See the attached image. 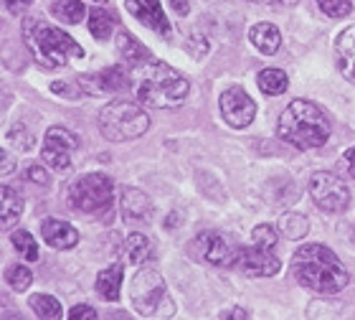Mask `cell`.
Here are the masks:
<instances>
[{
	"label": "cell",
	"instance_id": "ba28073f",
	"mask_svg": "<svg viewBox=\"0 0 355 320\" xmlns=\"http://www.w3.org/2000/svg\"><path fill=\"white\" fill-rule=\"evenodd\" d=\"M310 196L315 199V203H318L320 209L327 211V214L345 211L350 203L348 186L335 173H325V171L315 173L310 178Z\"/></svg>",
	"mask_w": 355,
	"mask_h": 320
},
{
	"label": "cell",
	"instance_id": "74e56055",
	"mask_svg": "<svg viewBox=\"0 0 355 320\" xmlns=\"http://www.w3.org/2000/svg\"><path fill=\"white\" fill-rule=\"evenodd\" d=\"M10 171H13V158H10V153H8V150H3V168H0V173H3V176H8Z\"/></svg>",
	"mask_w": 355,
	"mask_h": 320
},
{
	"label": "cell",
	"instance_id": "d590c367",
	"mask_svg": "<svg viewBox=\"0 0 355 320\" xmlns=\"http://www.w3.org/2000/svg\"><path fill=\"white\" fill-rule=\"evenodd\" d=\"M343 163H345V168H348V173L355 178V148L345 150V155H343Z\"/></svg>",
	"mask_w": 355,
	"mask_h": 320
},
{
	"label": "cell",
	"instance_id": "d4e9b609",
	"mask_svg": "<svg viewBox=\"0 0 355 320\" xmlns=\"http://www.w3.org/2000/svg\"><path fill=\"white\" fill-rule=\"evenodd\" d=\"M112 28H114V18L104 8H94L89 13V31L96 41H107L112 36Z\"/></svg>",
	"mask_w": 355,
	"mask_h": 320
},
{
	"label": "cell",
	"instance_id": "8992f818",
	"mask_svg": "<svg viewBox=\"0 0 355 320\" xmlns=\"http://www.w3.org/2000/svg\"><path fill=\"white\" fill-rule=\"evenodd\" d=\"M130 298H132L135 310L145 318H171L175 313V303L168 295L165 280L150 267L135 275Z\"/></svg>",
	"mask_w": 355,
	"mask_h": 320
},
{
	"label": "cell",
	"instance_id": "603a6c76",
	"mask_svg": "<svg viewBox=\"0 0 355 320\" xmlns=\"http://www.w3.org/2000/svg\"><path fill=\"white\" fill-rule=\"evenodd\" d=\"M257 84H259V90L264 92V94L277 97V94H284V92H287L289 79L282 69H264V71H259V76H257Z\"/></svg>",
	"mask_w": 355,
	"mask_h": 320
},
{
	"label": "cell",
	"instance_id": "d6a6232c",
	"mask_svg": "<svg viewBox=\"0 0 355 320\" xmlns=\"http://www.w3.org/2000/svg\"><path fill=\"white\" fill-rule=\"evenodd\" d=\"M188 49L193 51V56L196 59H203L208 53V41L206 38H200V36H191V41H188Z\"/></svg>",
	"mask_w": 355,
	"mask_h": 320
},
{
	"label": "cell",
	"instance_id": "7c38bea8",
	"mask_svg": "<svg viewBox=\"0 0 355 320\" xmlns=\"http://www.w3.org/2000/svg\"><path fill=\"white\" fill-rule=\"evenodd\" d=\"M198 244L203 260L216 264V267H234L239 249H241V246L234 244V239L226 237V234H218V231H203L198 237Z\"/></svg>",
	"mask_w": 355,
	"mask_h": 320
},
{
	"label": "cell",
	"instance_id": "8d00e7d4",
	"mask_svg": "<svg viewBox=\"0 0 355 320\" xmlns=\"http://www.w3.org/2000/svg\"><path fill=\"white\" fill-rule=\"evenodd\" d=\"M173 10H175L178 15H185L188 10H191V6H188V0H171Z\"/></svg>",
	"mask_w": 355,
	"mask_h": 320
},
{
	"label": "cell",
	"instance_id": "ffe728a7",
	"mask_svg": "<svg viewBox=\"0 0 355 320\" xmlns=\"http://www.w3.org/2000/svg\"><path fill=\"white\" fill-rule=\"evenodd\" d=\"M117 49H119V53H122V59H125L127 64H132V67H140V64L150 61V51L132 36V33H127V31H119Z\"/></svg>",
	"mask_w": 355,
	"mask_h": 320
},
{
	"label": "cell",
	"instance_id": "3957f363",
	"mask_svg": "<svg viewBox=\"0 0 355 320\" xmlns=\"http://www.w3.org/2000/svg\"><path fill=\"white\" fill-rule=\"evenodd\" d=\"M23 41L44 69H59L76 59H84V49L67 31L49 26L44 18H36V15L23 21Z\"/></svg>",
	"mask_w": 355,
	"mask_h": 320
},
{
	"label": "cell",
	"instance_id": "484cf974",
	"mask_svg": "<svg viewBox=\"0 0 355 320\" xmlns=\"http://www.w3.org/2000/svg\"><path fill=\"white\" fill-rule=\"evenodd\" d=\"M28 305L33 308V313L38 318H46V320H56L61 318V303L51 295H33L28 300Z\"/></svg>",
	"mask_w": 355,
	"mask_h": 320
},
{
	"label": "cell",
	"instance_id": "7402d4cb",
	"mask_svg": "<svg viewBox=\"0 0 355 320\" xmlns=\"http://www.w3.org/2000/svg\"><path fill=\"white\" fill-rule=\"evenodd\" d=\"M125 254L132 264L142 267V264H148L153 260V242L145 234H130L125 242Z\"/></svg>",
	"mask_w": 355,
	"mask_h": 320
},
{
	"label": "cell",
	"instance_id": "f35d334b",
	"mask_svg": "<svg viewBox=\"0 0 355 320\" xmlns=\"http://www.w3.org/2000/svg\"><path fill=\"white\" fill-rule=\"evenodd\" d=\"M249 3H264V6H295L297 0H249Z\"/></svg>",
	"mask_w": 355,
	"mask_h": 320
},
{
	"label": "cell",
	"instance_id": "4fadbf2b",
	"mask_svg": "<svg viewBox=\"0 0 355 320\" xmlns=\"http://www.w3.org/2000/svg\"><path fill=\"white\" fill-rule=\"evenodd\" d=\"M79 87L87 94H94V97L114 94V92H122L127 87V74L122 71V67H110L104 69V71L79 76Z\"/></svg>",
	"mask_w": 355,
	"mask_h": 320
},
{
	"label": "cell",
	"instance_id": "8fae6325",
	"mask_svg": "<svg viewBox=\"0 0 355 320\" xmlns=\"http://www.w3.org/2000/svg\"><path fill=\"white\" fill-rule=\"evenodd\" d=\"M234 267L241 269L249 277H274L282 269V262L272 254V249L254 244V246H241L239 257L234 262Z\"/></svg>",
	"mask_w": 355,
	"mask_h": 320
},
{
	"label": "cell",
	"instance_id": "4316f807",
	"mask_svg": "<svg viewBox=\"0 0 355 320\" xmlns=\"http://www.w3.org/2000/svg\"><path fill=\"white\" fill-rule=\"evenodd\" d=\"M279 229L287 239H302L310 231V224L302 214H282Z\"/></svg>",
	"mask_w": 355,
	"mask_h": 320
},
{
	"label": "cell",
	"instance_id": "e575fe53",
	"mask_svg": "<svg viewBox=\"0 0 355 320\" xmlns=\"http://www.w3.org/2000/svg\"><path fill=\"white\" fill-rule=\"evenodd\" d=\"M31 3H33V0H6V8H8V13L18 15L23 8H28Z\"/></svg>",
	"mask_w": 355,
	"mask_h": 320
},
{
	"label": "cell",
	"instance_id": "f1b7e54d",
	"mask_svg": "<svg viewBox=\"0 0 355 320\" xmlns=\"http://www.w3.org/2000/svg\"><path fill=\"white\" fill-rule=\"evenodd\" d=\"M6 280L15 292H23V290H28V287H31V283H33V275H31V269L23 267V264H10V267H8V272H6Z\"/></svg>",
	"mask_w": 355,
	"mask_h": 320
},
{
	"label": "cell",
	"instance_id": "277c9868",
	"mask_svg": "<svg viewBox=\"0 0 355 320\" xmlns=\"http://www.w3.org/2000/svg\"><path fill=\"white\" fill-rule=\"evenodd\" d=\"M277 133H279L282 140L295 145V148H320L330 137V119L325 117V112L318 105H312L307 99H295L279 115Z\"/></svg>",
	"mask_w": 355,
	"mask_h": 320
},
{
	"label": "cell",
	"instance_id": "4dcf8cb0",
	"mask_svg": "<svg viewBox=\"0 0 355 320\" xmlns=\"http://www.w3.org/2000/svg\"><path fill=\"white\" fill-rule=\"evenodd\" d=\"M252 239H254V244L264 246V249H272V246L277 244V231H274V226H269V224H259V226L252 231Z\"/></svg>",
	"mask_w": 355,
	"mask_h": 320
},
{
	"label": "cell",
	"instance_id": "6da1fadb",
	"mask_svg": "<svg viewBox=\"0 0 355 320\" xmlns=\"http://www.w3.org/2000/svg\"><path fill=\"white\" fill-rule=\"evenodd\" d=\"M292 272L297 283L318 295H338L350 283L348 269L343 267L338 254L322 244L300 246L292 257Z\"/></svg>",
	"mask_w": 355,
	"mask_h": 320
},
{
	"label": "cell",
	"instance_id": "7a4b0ae2",
	"mask_svg": "<svg viewBox=\"0 0 355 320\" xmlns=\"http://www.w3.org/2000/svg\"><path fill=\"white\" fill-rule=\"evenodd\" d=\"M188 92H191L188 79L163 61L150 59L135 71V94L145 107L173 110V107L183 105Z\"/></svg>",
	"mask_w": 355,
	"mask_h": 320
},
{
	"label": "cell",
	"instance_id": "2e32d148",
	"mask_svg": "<svg viewBox=\"0 0 355 320\" xmlns=\"http://www.w3.org/2000/svg\"><path fill=\"white\" fill-rule=\"evenodd\" d=\"M41 237L53 249H74L79 244V231L71 224L61 219H44L41 221Z\"/></svg>",
	"mask_w": 355,
	"mask_h": 320
},
{
	"label": "cell",
	"instance_id": "5bb4252c",
	"mask_svg": "<svg viewBox=\"0 0 355 320\" xmlns=\"http://www.w3.org/2000/svg\"><path fill=\"white\" fill-rule=\"evenodd\" d=\"M127 10L137 18L140 23H145L148 28H153L160 36H171V23L163 13V3L160 0H125Z\"/></svg>",
	"mask_w": 355,
	"mask_h": 320
},
{
	"label": "cell",
	"instance_id": "f546056e",
	"mask_svg": "<svg viewBox=\"0 0 355 320\" xmlns=\"http://www.w3.org/2000/svg\"><path fill=\"white\" fill-rule=\"evenodd\" d=\"M318 6L330 18H345V15L353 13L355 0H318Z\"/></svg>",
	"mask_w": 355,
	"mask_h": 320
},
{
	"label": "cell",
	"instance_id": "1f68e13d",
	"mask_svg": "<svg viewBox=\"0 0 355 320\" xmlns=\"http://www.w3.org/2000/svg\"><path fill=\"white\" fill-rule=\"evenodd\" d=\"M23 176H26L31 183H36V186H49V173H46L44 165L28 163L26 165V171H23Z\"/></svg>",
	"mask_w": 355,
	"mask_h": 320
},
{
	"label": "cell",
	"instance_id": "e0dca14e",
	"mask_svg": "<svg viewBox=\"0 0 355 320\" xmlns=\"http://www.w3.org/2000/svg\"><path fill=\"white\" fill-rule=\"evenodd\" d=\"M335 53H338V69L340 74L355 84V26L345 28L338 36V46H335Z\"/></svg>",
	"mask_w": 355,
	"mask_h": 320
},
{
	"label": "cell",
	"instance_id": "cb8c5ba5",
	"mask_svg": "<svg viewBox=\"0 0 355 320\" xmlns=\"http://www.w3.org/2000/svg\"><path fill=\"white\" fill-rule=\"evenodd\" d=\"M51 13L64 23H82V18L87 15V6L82 0H53Z\"/></svg>",
	"mask_w": 355,
	"mask_h": 320
},
{
	"label": "cell",
	"instance_id": "44dd1931",
	"mask_svg": "<svg viewBox=\"0 0 355 320\" xmlns=\"http://www.w3.org/2000/svg\"><path fill=\"white\" fill-rule=\"evenodd\" d=\"M119 287H122V267L119 264H112V267H104L99 275H96V292L102 295L104 300H114L119 298Z\"/></svg>",
	"mask_w": 355,
	"mask_h": 320
},
{
	"label": "cell",
	"instance_id": "9c48e42d",
	"mask_svg": "<svg viewBox=\"0 0 355 320\" xmlns=\"http://www.w3.org/2000/svg\"><path fill=\"white\" fill-rule=\"evenodd\" d=\"M76 148H79V137L71 130H67V127H49L44 135L41 158L56 173H64L71 168V153Z\"/></svg>",
	"mask_w": 355,
	"mask_h": 320
},
{
	"label": "cell",
	"instance_id": "d6986e66",
	"mask_svg": "<svg viewBox=\"0 0 355 320\" xmlns=\"http://www.w3.org/2000/svg\"><path fill=\"white\" fill-rule=\"evenodd\" d=\"M23 214V199L21 194L10 186L0 188V226L3 229H10Z\"/></svg>",
	"mask_w": 355,
	"mask_h": 320
},
{
	"label": "cell",
	"instance_id": "5b68a950",
	"mask_svg": "<svg viewBox=\"0 0 355 320\" xmlns=\"http://www.w3.org/2000/svg\"><path fill=\"white\" fill-rule=\"evenodd\" d=\"M150 117L140 105H132L127 99H114L104 105L99 112V133L112 142L137 140L148 133Z\"/></svg>",
	"mask_w": 355,
	"mask_h": 320
},
{
	"label": "cell",
	"instance_id": "9a60e30c",
	"mask_svg": "<svg viewBox=\"0 0 355 320\" xmlns=\"http://www.w3.org/2000/svg\"><path fill=\"white\" fill-rule=\"evenodd\" d=\"M119 206H122V219L127 224L150 221V216H153V201H150L148 194H142L140 188H125L122 199H119Z\"/></svg>",
	"mask_w": 355,
	"mask_h": 320
},
{
	"label": "cell",
	"instance_id": "ab89813d",
	"mask_svg": "<svg viewBox=\"0 0 355 320\" xmlns=\"http://www.w3.org/2000/svg\"><path fill=\"white\" fill-rule=\"evenodd\" d=\"M221 318H249L246 310H229V313H221Z\"/></svg>",
	"mask_w": 355,
	"mask_h": 320
},
{
	"label": "cell",
	"instance_id": "60d3db41",
	"mask_svg": "<svg viewBox=\"0 0 355 320\" xmlns=\"http://www.w3.org/2000/svg\"><path fill=\"white\" fill-rule=\"evenodd\" d=\"M94 3H107V0H94Z\"/></svg>",
	"mask_w": 355,
	"mask_h": 320
},
{
	"label": "cell",
	"instance_id": "30bf717a",
	"mask_svg": "<svg viewBox=\"0 0 355 320\" xmlns=\"http://www.w3.org/2000/svg\"><path fill=\"white\" fill-rule=\"evenodd\" d=\"M218 105H221V115L226 119V125H231L234 130H244V127H249L254 122L257 105L241 87H229L221 94Z\"/></svg>",
	"mask_w": 355,
	"mask_h": 320
},
{
	"label": "cell",
	"instance_id": "83f0119b",
	"mask_svg": "<svg viewBox=\"0 0 355 320\" xmlns=\"http://www.w3.org/2000/svg\"><path fill=\"white\" fill-rule=\"evenodd\" d=\"M10 242H13L15 252L21 254V257H26L28 262L38 260V244H36V239L31 237V231H26V229L13 231V234H10Z\"/></svg>",
	"mask_w": 355,
	"mask_h": 320
},
{
	"label": "cell",
	"instance_id": "836d02e7",
	"mask_svg": "<svg viewBox=\"0 0 355 320\" xmlns=\"http://www.w3.org/2000/svg\"><path fill=\"white\" fill-rule=\"evenodd\" d=\"M69 320H96V313L89 305H76L71 313H69Z\"/></svg>",
	"mask_w": 355,
	"mask_h": 320
},
{
	"label": "cell",
	"instance_id": "52a82bcc",
	"mask_svg": "<svg viewBox=\"0 0 355 320\" xmlns=\"http://www.w3.org/2000/svg\"><path fill=\"white\" fill-rule=\"evenodd\" d=\"M112 201H114V183L110 176L102 173H87L69 188V203L79 214L102 216L112 209Z\"/></svg>",
	"mask_w": 355,
	"mask_h": 320
},
{
	"label": "cell",
	"instance_id": "ac0fdd59",
	"mask_svg": "<svg viewBox=\"0 0 355 320\" xmlns=\"http://www.w3.org/2000/svg\"><path fill=\"white\" fill-rule=\"evenodd\" d=\"M249 38H252V44L257 46V51L264 53V56L277 53L282 46V33L272 23H254L252 31H249Z\"/></svg>",
	"mask_w": 355,
	"mask_h": 320
}]
</instances>
